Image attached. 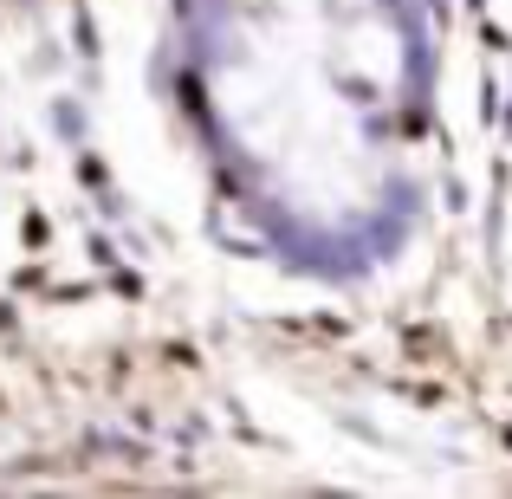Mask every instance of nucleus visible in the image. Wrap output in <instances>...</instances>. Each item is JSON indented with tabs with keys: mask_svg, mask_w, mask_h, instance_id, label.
<instances>
[{
	"mask_svg": "<svg viewBox=\"0 0 512 499\" xmlns=\"http://www.w3.org/2000/svg\"><path fill=\"white\" fill-rule=\"evenodd\" d=\"M175 91L227 208L305 279H370L435 169L422 0H175Z\"/></svg>",
	"mask_w": 512,
	"mask_h": 499,
	"instance_id": "nucleus-1",
	"label": "nucleus"
}]
</instances>
